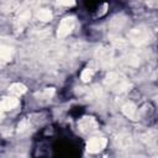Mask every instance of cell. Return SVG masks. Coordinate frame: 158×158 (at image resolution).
Here are the masks:
<instances>
[{
    "mask_svg": "<svg viewBox=\"0 0 158 158\" xmlns=\"http://www.w3.org/2000/svg\"><path fill=\"white\" fill-rule=\"evenodd\" d=\"M74 25H75V20H74V17H72V16H69V17H64V19L60 21L59 26H58L57 36H58L59 38H64V37H67V36L73 31Z\"/></svg>",
    "mask_w": 158,
    "mask_h": 158,
    "instance_id": "obj_3",
    "label": "cell"
},
{
    "mask_svg": "<svg viewBox=\"0 0 158 158\" xmlns=\"http://www.w3.org/2000/svg\"><path fill=\"white\" fill-rule=\"evenodd\" d=\"M122 112L125 114V116H127L131 120H138V115H137V107L133 102L128 101L126 104H123L122 106Z\"/></svg>",
    "mask_w": 158,
    "mask_h": 158,
    "instance_id": "obj_9",
    "label": "cell"
},
{
    "mask_svg": "<svg viewBox=\"0 0 158 158\" xmlns=\"http://www.w3.org/2000/svg\"><path fill=\"white\" fill-rule=\"evenodd\" d=\"M128 40H130V42H132L136 46H142V44L149 42L151 35H149V31L146 27L139 26V27L132 28L128 32Z\"/></svg>",
    "mask_w": 158,
    "mask_h": 158,
    "instance_id": "obj_2",
    "label": "cell"
},
{
    "mask_svg": "<svg viewBox=\"0 0 158 158\" xmlns=\"http://www.w3.org/2000/svg\"><path fill=\"white\" fill-rule=\"evenodd\" d=\"M93 74H94V69H91L90 67H88V68H85L83 72H81V75H80V78H81V80L83 81H89L90 79H91V77H93Z\"/></svg>",
    "mask_w": 158,
    "mask_h": 158,
    "instance_id": "obj_14",
    "label": "cell"
},
{
    "mask_svg": "<svg viewBox=\"0 0 158 158\" xmlns=\"http://www.w3.org/2000/svg\"><path fill=\"white\" fill-rule=\"evenodd\" d=\"M132 144V138L128 133H118L115 137V146L120 149L128 148Z\"/></svg>",
    "mask_w": 158,
    "mask_h": 158,
    "instance_id": "obj_8",
    "label": "cell"
},
{
    "mask_svg": "<svg viewBox=\"0 0 158 158\" xmlns=\"http://www.w3.org/2000/svg\"><path fill=\"white\" fill-rule=\"evenodd\" d=\"M9 89H10V93L14 94V95H16V96H20V95L25 94L26 90H27L26 85H23L22 83H14Z\"/></svg>",
    "mask_w": 158,
    "mask_h": 158,
    "instance_id": "obj_12",
    "label": "cell"
},
{
    "mask_svg": "<svg viewBox=\"0 0 158 158\" xmlns=\"http://www.w3.org/2000/svg\"><path fill=\"white\" fill-rule=\"evenodd\" d=\"M36 16H37V19H38L40 21H42V22H48V21L52 20V12H51L49 10H47V9H41V10H38L37 14H36Z\"/></svg>",
    "mask_w": 158,
    "mask_h": 158,
    "instance_id": "obj_13",
    "label": "cell"
},
{
    "mask_svg": "<svg viewBox=\"0 0 158 158\" xmlns=\"http://www.w3.org/2000/svg\"><path fill=\"white\" fill-rule=\"evenodd\" d=\"M96 57L99 59V62L104 65V67H111L112 65V51L107 47H100L96 51Z\"/></svg>",
    "mask_w": 158,
    "mask_h": 158,
    "instance_id": "obj_6",
    "label": "cell"
},
{
    "mask_svg": "<svg viewBox=\"0 0 158 158\" xmlns=\"http://www.w3.org/2000/svg\"><path fill=\"white\" fill-rule=\"evenodd\" d=\"M147 4L152 7H154V6H157V0H147Z\"/></svg>",
    "mask_w": 158,
    "mask_h": 158,
    "instance_id": "obj_19",
    "label": "cell"
},
{
    "mask_svg": "<svg viewBox=\"0 0 158 158\" xmlns=\"http://www.w3.org/2000/svg\"><path fill=\"white\" fill-rule=\"evenodd\" d=\"M19 104H20L19 99H16L14 96H5V98H2V100L0 101V116H2L4 112L15 109L16 106H19Z\"/></svg>",
    "mask_w": 158,
    "mask_h": 158,
    "instance_id": "obj_7",
    "label": "cell"
},
{
    "mask_svg": "<svg viewBox=\"0 0 158 158\" xmlns=\"http://www.w3.org/2000/svg\"><path fill=\"white\" fill-rule=\"evenodd\" d=\"M53 94H54V89L53 88H47L43 91H41L40 94H37V96H40L42 99H51L53 96Z\"/></svg>",
    "mask_w": 158,
    "mask_h": 158,
    "instance_id": "obj_15",
    "label": "cell"
},
{
    "mask_svg": "<svg viewBox=\"0 0 158 158\" xmlns=\"http://www.w3.org/2000/svg\"><path fill=\"white\" fill-rule=\"evenodd\" d=\"M107 144L105 137H93L86 142V151L90 153H98L102 151Z\"/></svg>",
    "mask_w": 158,
    "mask_h": 158,
    "instance_id": "obj_5",
    "label": "cell"
},
{
    "mask_svg": "<svg viewBox=\"0 0 158 158\" xmlns=\"http://www.w3.org/2000/svg\"><path fill=\"white\" fill-rule=\"evenodd\" d=\"M27 128H30V122H28V120H22L20 123H19V126H17V131L19 132H23V131H26Z\"/></svg>",
    "mask_w": 158,
    "mask_h": 158,
    "instance_id": "obj_16",
    "label": "cell"
},
{
    "mask_svg": "<svg viewBox=\"0 0 158 158\" xmlns=\"http://www.w3.org/2000/svg\"><path fill=\"white\" fill-rule=\"evenodd\" d=\"M78 127L80 130V132L83 133H90V132H94L96 131L98 128V122L94 117L91 116H84L79 120L78 122Z\"/></svg>",
    "mask_w": 158,
    "mask_h": 158,
    "instance_id": "obj_4",
    "label": "cell"
},
{
    "mask_svg": "<svg viewBox=\"0 0 158 158\" xmlns=\"http://www.w3.org/2000/svg\"><path fill=\"white\" fill-rule=\"evenodd\" d=\"M30 17H31L30 10H22V11L20 12L19 17L16 19V28H17V31H21V30L23 28V26L28 22Z\"/></svg>",
    "mask_w": 158,
    "mask_h": 158,
    "instance_id": "obj_10",
    "label": "cell"
},
{
    "mask_svg": "<svg viewBox=\"0 0 158 158\" xmlns=\"http://www.w3.org/2000/svg\"><path fill=\"white\" fill-rule=\"evenodd\" d=\"M104 83L110 90H112L115 93H123V91L130 90V88H131V84L127 80V78L123 74L116 73V72L107 73L104 79Z\"/></svg>",
    "mask_w": 158,
    "mask_h": 158,
    "instance_id": "obj_1",
    "label": "cell"
},
{
    "mask_svg": "<svg viewBox=\"0 0 158 158\" xmlns=\"http://www.w3.org/2000/svg\"><path fill=\"white\" fill-rule=\"evenodd\" d=\"M127 63H130V64H132V65H137V64L139 63V60H138V58H137L136 56L131 54V56L127 57Z\"/></svg>",
    "mask_w": 158,
    "mask_h": 158,
    "instance_id": "obj_17",
    "label": "cell"
},
{
    "mask_svg": "<svg viewBox=\"0 0 158 158\" xmlns=\"http://www.w3.org/2000/svg\"><path fill=\"white\" fill-rule=\"evenodd\" d=\"M12 59V48L0 43V62L6 63Z\"/></svg>",
    "mask_w": 158,
    "mask_h": 158,
    "instance_id": "obj_11",
    "label": "cell"
},
{
    "mask_svg": "<svg viewBox=\"0 0 158 158\" xmlns=\"http://www.w3.org/2000/svg\"><path fill=\"white\" fill-rule=\"evenodd\" d=\"M58 4L62 6H73L75 4V0H58Z\"/></svg>",
    "mask_w": 158,
    "mask_h": 158,
    "instance_id": "obj_18",
    "label": "cell"
}]
</instances>
